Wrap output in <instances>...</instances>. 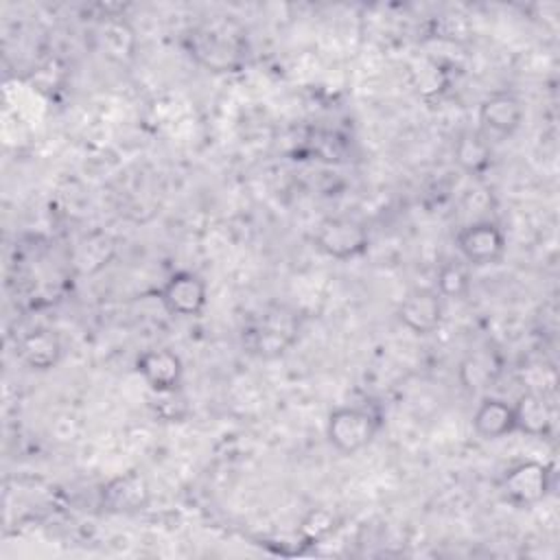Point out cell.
Masks as SVG:
<instances>
[{
	"label": "cell",
	"instance_id": "cell-1",
	"mask_svg": "<svg viewBox=\"0 0 560 560\" xmlns=\"http://www.w3.org/2000/svg\"><path fill=\"white\" fill-rule=\"evenodd\" d=\"M378 431V418L365 407H337L326 420L330 446L343 455H354L372 444Z\"/></svg>",
	"mask_w": 560,
	"mask_h": 560
},
{
	"label": "cell",
	"instance_id": "cell-2",
	"mask_svg": "<svg viewBox=\"0 0 560 560\" xmlns=\"http://www.w3.org/2000/svg\"><path fill=\"white\" fill-rule=\"evenodd\" d=\"M241 33L234 22H210L190 33V55L210 70H230L238 63Z\"/></svg>",
	"mask_w": 560,
	"mask_h": 560
},
{
	"label": "cell",
	"instance_id": "cell-3",
	"mask_svg": "<svg viewBox=\"0 0 560 560\" xmlns=\"http://www.w3.org/2000/svg\"><path fill=\"white\" fill-rule=\"evenodd\" d=\"M315 245L330 258L350 260L361 256L370 245L368 228L350 217H328L315 230Z\"/></svg>",
	"mask_w": 560,
	"mask_h": 560
},
{
	"label": "cell",
	"instance_id": "cell-4",
	"mask_svg": "<svg viewBox=\"0 0 560 560\" xmlns=\"http://www.w3.org/2000/svg\"><path fill=\"white\" fill-rule=\"evenodd\" d=\"M551 477V466L536 459H525L505 470L501 479V492L512 505L532 508L549 494Z\"/></svg>",
	"mask_w": 560,
	"mask_h": 560
},
{
	"label": "cell",
	"instance_id": "cell-5",
	"mask_svg": "<svg viewBox=\"0 0 560 560\" xmlns=\"http://www.w3.org/2000/svg\"><path fill=\"white\" fill-rule=\"evenodd\" d=\"M459 256L475 267L497 265L505 254V234L494 221H475L455 236Z\"/></svg>",
	"mask_w": 560,
	"mask_h": 560
},
{
	"label": "cell",
	"instance_id": "cell-6",
	"mask_svg": "<svg viewBox=\"0 0 560 560\" xmlns=\"http://www.w3.org/2000/svg\"><path fill=\"white\" fill-rule=\"evenodd\" d=\"M295 337H298L295 315L278 308L276 313L262 315L245 332V343L249 352H256L260 357H278L293 346Z\"/></svg>",
	"mask_w": 560,
	"mask_h": 560
},
{
	"label": "cell",
	"instance_id": "cell-7",
	"mask_svg": "<svg viewBox=\"0 0 560 560\" xmlns=\"http://www.w3.org/2000/svg\"><path fill=\"white\" fill-rule=\"evenodd\" d=\"M151 503L149 479L140 470H127L109 479L101 490V505L112 514H138Z\"/></svg>",
	"mask_w": 560,
	"mask_h": 560
},
{
	"label": "cell",
	"instance_id": "cell-8",
	"mask_svg": "<svg viewBox=\"0 0 560 560\" xmlns=\"http://www.w3.org/2000/svg\"><path fill=\"white\" fill-rule=\"evenodd\" d=\"M160 300L171 315L199 317L208 302V287L192 271H175L160 291Z\"/></svg>",
	"mask_w": 560,
	"mask_h": 560
},
{
	"label": "cell",
	"instance_id": "cell-9",
	"mask_svg": "<svg viewBox=\"0 0 560 560\" xmlns=\"http://www.w3.org/2000/svg\"><path fill=\"white\" fill-rule=\"evenodd\" d=\"M398 319L413 335H431L442 326L444 304L435 289H413L398 304Z\"/></svg>",
	"mask_w": 560,
	"mask_h": 560
},
{
	"label": "cell",
	"instance_id": "cell-10",
	"mask_svg": "<svg viewBox=\"0 0 560 560\" xmlns=\"http://www.w3.org/2000/svg\"><path fill=\"white\" fill-rule=\"evenodd\" d=\"M525 118L523 101L508 90L492 92L479 105V122L481 127L497 138L512 136Z\"/></svg>",
	"mask_w": 560,
	"mask_h": 560
},
{
	"label": "cell",
	"instance_id": "cell-11",
	"mask_svg": "<svg viewBox=\"0 0 560 560\" xmlns=\"http://www.w3.org/2000/svg\"><path fill=\"white\" fill-rule=\"evenodd\" d=\"M136 372L155 394H173L182 383L184 365L173 350L151 348L138 357Z\"/></svg>",
	"mask_w": 560,
	"mask_h": 560
},
{
	"label": "cell",
	"instance_id": "cell-12",
	"mask_svg": "<svg viewBox=\"0 0 560 560\" xmlns=\"http://www.w3.org/2000/svg\"><path fill=\"white\" fill-rule=\"evenodd\" d=\"M61 352H63L61 339L52 328H44V326L33 328L26 335H22L18 341V357L26 368L37 372L55 368L61 359Z\"/></svg>",
	"mask_w": 560,
	"mask_h": 560
},
{
	"label": "cell",
	"instance_id": "cell-13",
	"mask_svg": "<svg viewBox=\"0 0 560 560\" xmlns=\"http://www.w3.org/2000/svg\"><path fill=\"white\" fill-rule=\"evenodd\" d=\"M514 409V424L516 431H523L525 435L532 438H547L553 424V413L547 402V398L538 392H523L516 402L512 405Z\"/></svg>",
	"mask_w": 560,
	"mask_h": 560
},
{
	"label": "cell",
	"instance_id": "cell-14",
	"mask_svg": "<svg viewBox=\"0 0 560 560\" xmlns=\"http://www.w3.org/2000/svg\"><path fill=\"white\" fill-rule=\"evenodd\" d=\"M472 429L483 440H499L516 431L512 405L497 396L483 398L472 413Z\"/></svg>",
	"mask_w": 560,
	"mask_h": 560
},
{
	"label": "cell",
	"instance_id": "cell-15",
	"mask_svg": "<svg viewBox=\"0 0 560 560\" xmlns=\"http://www.w3.org/2000/svg\"><path fill=\"white\" fill-rule=\"evenodd\" d=\"M453 155L457 166L470 177H481L492 166V147L481 131L464 129L453 142Z\"/></svg>",
	"mask_w": 560,
	"mask_h": 560
},
{
	"label": "cell",
	"instance_id": "cell-16",
	"mask_svg": "<svg viewBox=\"0 0 560 560\" xmlns=\"http://www.w3.org/2000/svg\"><path fill=\"white\" fill-rule=\"evenodd\" d=\"M501 372V361L494 350H475L462 359L457 368V378L466 392L488 389Z\"/></svg>",
	"mask_w": 560,
	"mask_h": 560
},
{
	"label": "cell",
	"instance_id": "cell-17",
	"mask_svg": "<svg viewBox=\"0 0 560 560\" xmlns=\"http://www.w3.org/2000/svg\"><path fill=\"white\" fill-rule=\"evenodd\" d=\"M470 289V271L468 265L462 260H446L438 269V293L442 298L459 300L468 293Z\"/></svg>",
	"mask_w": 560,
	"mask_h": 560
},
{
	"label": "cell",
	"instance_id": "cell-18",
	"mask_svg": "<svg viewBox=\"0 0 560 560\" xmlns=\"http://www.w3.org/2000/svg\"><path fill=\"white\" fill-rule=\"evenodd\" d=\"M337 523H339V518L332 510L311 508L300 521L298 536L304 542H319V540H326L337 529Z\"/></svg>",
	"mask_w": 560,
	"mask_h": 560
}]
</instances>
